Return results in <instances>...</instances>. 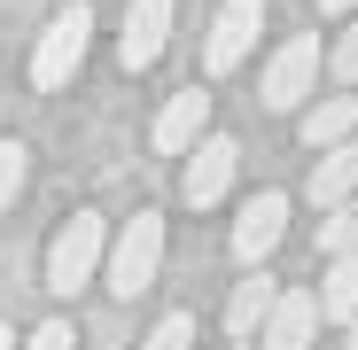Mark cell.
<instances>
[{"mask_svg":"<svg viewBox=\"0 0 358 350\" xmlns=\"http://www.w3.org/2000/svg\"><path fill=\"white\" fill-rule=\"evenodd\" d=\"M257 31H265V0H226V8L210 16V39H203V71L210 78H234L250 63Z\"/></svg>","mask_w":358,"mask_h":350,"instance_id":"cell-5","label":"cell"},{"mask_svg":"<svg viewBox=\"0 0 358 350\" xmlns=\"http://www.w3.org/2000/svg\"><path fill=\"white\" fill-rule=\"evenodd\" d=\"M350 249H358V195L320 210V257H350Z\"/></svg>","mask_w":358,"mask_h":350,"instance_id":"cell-15","label":"cell"},{"mask_svg":"<svg viewBox=\"0 0 358 350\" xmlns=\"http://www.w3.org/2000/svg\"><path fill=\"white\" fill-rule=\"evenodd\" d=\"M234 171H242V140L203 133V140L187 148V180H179V187H187V203H195V210H210V203L234 187Z\"/></svg>","mask_w":358,"mask_h":350,"instance_id":"cell-6","label":"cell"},{"mask_svg":"<svg viewBox=\"0 0 358 350\" xmlns=\"http://www.w3.org/2000/svg\"><path fill=\"white\" fill-rule=\"evenodd\" d=\"M296 133H304V148L320 156V148H335V140H350L358 133V94H312L304 101V125H296Z\"/></svg>","mask_w":358,"mask_h":350,"instance_id":"cell-11","label":"cell"},{"mask_svg":"<svg viewBox=\"0 0 358 350\" xmlns=\"http://www.w3.org/2000/svg\"><path fill=\"white\" fill-rule=\"evenodd\" d=\"M156 272H164V218L156 210H133V226L109 242V257H101V280H109V296H148L156 288Z\"/></svg>","mask_w":358,"mask_h":350,"instance_id":"cell-1","label":"cell"},{"mask_svg":"<svg viewBox=\"0 0 358 350\" xmlns=\"http://www.w3.org/2000/svg\"><path fill=\"white\" fill-rule=\"evenodd\" d=\"M273 296H280V280H273L265 265H250V280H234V296H226V335H234V342H250V335L265 327Z\"/></svg>","mask_w":358,"mask_h":350,"instance_id":"cell-12","label":"cell"},{"mask_svg":"<svg viewBox=\"0 0 358 350\" xmlns=\"http://www.w3.org/2000/svg\"><path fill=\"white\" fill-rule=\"evenodd\" d=\"M101 257H109V226H101L94 210H78V218L47 242V288H55V296H78V288L101 272Z\"/></svg>","mask_w":358,"mask_h":350,"instance_id":"cell-3","label":"cell"},{"mask_svg":"<svg viewBox=\"0 0 358 350\" xmlns=\"http://www.w3.org/2000/svg\"><path fill=\"white\" fill-rule=\"evenodd\" d=\"M343 350H358V312H350V327H343Z\"/></svg>","mask_w":358,"mask_h":350,"instance_id":"cell-21","label":"cell"},{"mask_svg":"<svg viewBox=\"0 0 358 350\" xmlns=\"http://www.w3.org/2000/svg\"><path fill=\"white\" fill-rule=\"evenodd\" d=\"M24 350H78V335H71V319H47V327H31Z\"/></svg>","mask_w":358,"mask_h":350,"instance_id":"cell-19","label":"cell"},{"mask_svg":"<svg viewBox=\"0 0 358 350\" xmlns=\"http://www.w3.org/2000/svg\"><path fill=\"white\" fill-rule=\"evenodd\" d=\"M24 180H31V148L24 140H0V210L24 195Z\"/></svg>","mask_w":358,"mask_h":350,"instance_id":"cell-16","label":"cell"},{"mask_svg":"<svg viewBox=\"0 0 358 350\" xmlns=\"http://www.w3.org/2000/svg\"><path fill=\"white\" fill-rule=\"evenodd\" d=\"M312 296H320V319H327V327H350V312H358V249L320 265V288H312Z\"/></svg>","mask_w":358,"mask_h":350,"instance_id":"cell-14","label":"cell"},{"mask_svg":"<svg viewBox=\"0 0 358 350\" xmlns=\"http://www.w3.org/2000/svg\"><path fill=\"white\" fill-rule=\"evenodd\" d=\"M86 47H94V8L71 0V8L39 31V47H31V86H39V94H63V86L78 78V63H86Z\"/></svg>","mask_w":358,"mask_h":350,"instance_id":"cell-2","label":"cell"},{"mask_svg":"<svg viewBox=\"0 0 358 350\" xmlns=\"http://www.w3.org/2000/svg\"><path fill=\"white\" fill-rule=\"evenodd\" d=\"M327 71H335L343 86H358V16H343V39L327 47Z\"/></svg>","mask_w":358,"mask_h":350,"instance_id":"cell-18","label":"cell"},{"mask_svg":"<svg viewBox=\"0 0 358 350\" xmlns=\"http://www.w3.org/2000/svg\"><path fill=\"white\" fill-rule=\"evenodd\" d=\"M171 39V0H133L125 8V31H117V63L125 71H148Z\"/></svg>","mask_w":358,"mask_h":350,"instance_id":"cell-9","label":"cell"},{"mask_svg":"<svg viewBox=\"0 0 358 350\" xmlns=\"http://www.w3.org/2000/svg\"><path fill=\"white\" fill-rule=\"evenodd\" d=\"M0 350H8V327H0Z\"/></svg>","mask_w":358,"mask_h":350,"instance_id":"cell-22","label":"cell"},{"mask_svg":"<svg viewBox=\"0 0 358 350\" xmlns=\"http://www.w3.org/2000/svg\"><path fill=\"white\" fill-rule=\"evenodd\" d=\"M226 350H250V342H226Z\"/></svg>","mask_w":358,"mask_h":350,"instance_id":"cell-23","label":"cell"},{"mask_svg":"<svg viewBox=\"0 0 358 350\" xmlns=\"http://www.w3.org/2000/svg\"><path fill=\"white\" fill-rule=\"evenodd\" d=\"M280 233H288V195L265 187L242 218H234V257H242V265H265V257L280 249Z\"/></svg>","mask_w":358,"mask_h":350,"instance_id":"cell-8","label":"cell"},{"mask_svg":"<svg viewBox=\"0 0 358 350\" xmlns=\"http://www.w3.org/2000/svg\"><path fill=\"white\" fill-rule=\"evenodd\" d=\"M141 350H195V312H164Z\"/></svg>","mask_w":358,"mask_h":350,"instance_id":"cell-17","label":"cell"},{"mask_svg":"<svg viewBox=\"0 0 358 350\" xmlns=\"http://www.w3.org/2000/svg\"><path fill=\"white\" fill-rule=\"evenodd\" d=\"M320 94V31H296V39H280L273 47V63H265V78H257V101L265 109H304Z\"/></svg>","mask_w":358,"mask_h":350,"instance_id":"cell-4","label":"cell"},{"mask_svg":"<svg viewBox=\"0 0 358 350\" xmlns=\"http://www.w3.org/2000/svg\"><path fill=\"white\" fill-rule=\"evenodd\" d=\"M203 133H210V94L187 86V94H171V101L156 109V148H164V156H187Z\"/></svg>","mask_w":358,"mask_h":350,"instance_id":"cell-10","label":"cell"},{"mask_svg":"<svg viewBox=\"0 0 358 350\" xmlns=\"http://www.w3.org/2000/svg\"><path fill=\"white\" fill-rule=\"evenodd\" d=\"M320 342V296L312 288H280L265 327H257V350H312Z\"/></svg>","mask_w":358,"mask_h":350,"instance_id":"cell-7","label":"cell"},{"mask_svg":"<svg viewBox=\"0 0 358 350\" xmlns=\"http://www.w3.org/2000/svg\"><path fill=\"white\" fill-rule=\"evenodd\" d=\"M350 195H358V140H335V148H320V163H312V203L335 210V203H350Z\"/></svg>","mask_w":358,"mask_h":350,"instance_id":"cell-13","label":"cell"},{"mask_svg":"<svg viewBox=\"0 0 358 350\" xmlns=\"http://www.w3.org/2000/svg\"><path fill=\"white\" fill-rule=\"evenodd\" d=\"M320 16H358V0H320Z\"/></svg>","mask_w":358,"mask_h":350,"instance_id":"cell-20","label":"cell"}]
</instances>
